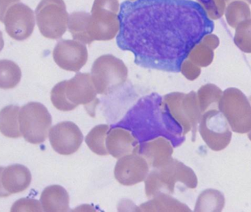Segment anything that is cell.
<instances>
[{
    "mask_svg": "<svg viewBox=\"0 0 251 212\" xmlns=\"http://www.w3.org/2000/svg\"><path fill=\"white\" fill-rule=\"evenodd\" d=\"M119 21L118 47L133 53L136 65L174 73L215 28L201 4L193 0H126L121 4Z\"/></svg>",
    "mask_w": 251,
    "mask_h": 212,
    "instance_id": "obj_1",
    "label": "cell"
},
{
    "mask_svg": "<svg viewBox=\"0 0 251 212\" xmlns=\"http://www.w3.org/2000/svg\"><path fill=\"white\" fill-rule=\"evenodd\" d=\"M162 97L151 94L140 98L119 123L112 127L125 128L131 132L139 144L159 137L166 138L174 148L180 146V142L171 135L163 121L162 114Z\"/></svg>",
    "mask_w": 251,
    "mask_h": 212,
    "instance_id": "obj_2",
    "label": "cell"
},
{
    "mask_svg": "<svg viewBox=\"0 0 251 212\" xmlns=\"http://www.w3.org/2000/svg\"><path fill=\"white\" fill-rule=\"evenodd\" d=\"M162 114L168 132L181 142L185 141V135L191 131L196 141L198 126L202 113L199 107L197 94L174 92L162 97Z\"/></svg>",
    "mask_w": 251,
    "mask_h": 212,
    "instance_id": "obj_3",
    "label": "cell"
},
{
    "mask_svg": "<svg viewBox=\"0 0 251 212\" xmlns=\"http://www.w3.org/2000/svg\"><path fill=\"white\" fill-rule=\"evenodd\" d=\"M97 92L91 73H77L69 80L57 83L51 91V101L60 111L69 112L77 106L84 105L88 114L95 117L98 105Z\"/></svg>",
    "mask_w": 251,
    "mask_h": 212,
    "instance_id": "obj_4",
    "label": "cell"
},
{
    "mask_svg": "<svg viewBox=\"0 0 251 212\" xmlns=\"http://www.w3.org/2000/svg\"><path fill=\"white\" fill-rule=\"evenodd\" d=\"M176 183H181L190 189L198 186V179L193 169L171 159L165 165L155 168L145 180L147 198H152L159 193L173 194Z\"/></svg>",
    "mask_w": 251,
    "mask_h": 212,
    "instance_id": "obj_5",
    "label": "cell"
},
{
    "mask_svg": "<svg viewBox=\"0 0 251 212\" xmlns=\"http://www.w3.org/2000/svg\"><path fill=\"white\" fill-rule=\"evenodd\" d=\"M119 0H94L90 19V35L94 41H107L117 36L120 29Z\"/></svg>",
    "mask_w": 251,
    "mask_h": 212,
    "instance_id": "obj_6",
    "label": "cell"
},
{
    "mask_svg": "<svg viewBox=\"0 0 251 212\" xmlns=\"http://www.w3.org/2000/svg\"><path fill=\"white\" fill-rule=\"evenodd\" d=\"M91 75L97 94L107 95L125 83L128 69L123 60L112 54H104L94 61Z\"/></svg>",
    "mask_w": 251,
    "mask_h": 212,
    "instance_id": "obj_7",
    "label": "cell"
},
{
    "mask_svg": "<svg viewBox=\"0 0 251 212\" xmlns=\"http://www.w3.org/2000/svg\"><path fill=\"white\" fill-rule=\"evenodd\" d=\"M52 118L44 104L29 102L19 112L21 133L26 142L41 144L45 142L51 129Z\"/></svg>",
    "mask_w": 251,
    "mask_h": 212,
    "instance_id": "obj_8",
    "label": "cell"
},
{
    "mask_svg": "<svg viewBox=\"0 0 251 212\" xmlns=\"http://www.w3.org/2000/svg\"><path fill=\"white\" fill-rule=\"evenodd\" d=\"M219 110L233 132L246 134L251 131V104L240 90L235 88L226 90L220 101Z\"/></svg>",
    "mask_w": 251,
    "mask_h": 212,
    "instance_id": "obj_9",
    "label": "cell"
},
{
    "mask_svg": "<svg viewBox=\"0 0 251 212\" xmlns=\"http://www.w3.org/2000/svg\"><path fill=\"white\" fill-rule=\"evenodd\" d=\"M35 12L37 24L43 36L57 40L66 33L69 15L63 0H41Z\"/></svg>",
    "mask_w": 251,
    "mask_h": 212,
    "instance_id": "obj_10",
    "label": "cell"
},
{
    "mask_svg": "<svg viewBox=\"0 0 251 212\" xmlns=\"http://www.w3.org/2000/svg\"><path fill=\"white\" fill-rule=\"evenodd\" d=\"M199 132L207 146L215 151L225 149L232 138V132L226 118L218 110H209L202 115Z\"/></svg>",
    "mask_w": 251,
    "mask_h": 212,
    "instance_id": "obj_11",
    "label": "cell"
},
{
    "mask_svg": "<svg viewBox=\"0 0 251 212\" xmlns=\"http://www.w3.org/2000/svg\"><path fill=\"white\" fill-rule=\"evenodd\" d=\"M3 23L10 38L23 41L30 37L35 29V13L26 4L16 3L7 10Z\"/></svg>",
    "mask_w": 251,
    "mask_h": 212,
    "instance_id": "obj_12",
    "label": "cell"
},
{
    "mask_svg": "<svg viewBox=\"0 0 251 212\" xmlns=\"http://www.w3.org/2000/svg\"><path fill=\"white\" fill-rule=\"evenodd\" d=\"M56 64L63 70L78 72L85 66L88 59L86 46L75 40L59 41L52 52Z\"/></svg>",
    "mask_w": 251,
    "mask_h": 212,
    "instance_id": "obj_13",
    "label": "cell"
},
{
    "mask_svg": "<svg viewBox=\"0 0 251 212\" xmlns=\"http://www.w3.org/2000/svg\"><path fill=\"white\" fill-rule=\"evenodd\" d=\"M49 138L54 151L61 155H71L79 149L84 137L77 125L63 121L50 129Z\"/></svg>",
    "mask_w": 251,
    "mask_h": 212,
    "instance_id": "obj_14",
    "label": "cell"
},
{
    "mask_svg": "<svg viewBox=\"0 0 251 212\" xmlns=\"http://www.w3.org/2000/svg\"><path fill=\"white\" fill-rule=\"evenodd\" d=\"M149 173L147 161L138 154L119 159L114 169L115 178L124 186H132L146 180Z\"/></svg>",
    "mask_w": 251,
    "mask_h": 212,
    "instance_id": "obj_15",
    "label": "cell"
},
{
    "mask_svg": "<svg viewBox=\"0 0 251 212\" xmlns=\"http://www.w3.org/2000/svg\"><path fill=\"white\" fill-rule=\"evenodd\" d=\"M173 153L174 146L170 141L163 137H159L139 144L137 154L147 161L149 167L155 169L167 164L172 159Z\"/></svg>",
    "mask_w": 251,
    "mask_h": 212,
    "instance_id": "obj_16",
    "label": "cell"
},
{
    "mask_svg": "<svg viewBox=\"0 0 251 212\" xmlns=\"http://www.w3.org/2000/svg\"><path fill=\"white\" fill-rule=\"evenodd\" d=\"M106 147L109 154L114 158L120 159L128 154H137L139 142L127 129L112 127L107 132Z\"/></svg>",
    "mask_w": 251,
    "mask_h": 212,
    "instance_id": "obj_17",
    "label": "cell"
},
{
    "mask_svg": "<svg viewBox=\"0 0 251 212\" xmlns=\"http://www.w3.org/2000/svg\"><path fill=\"white\" fill-rule=\"evenodd\" d=\"M31 181L30 170L22 165H11L4 167L1 172V185L8 195L26 190Z\"/></svg>",
    "mask_w": 251,
    "mask_h": 212,
    "instance_id": "obj_18",
    "label": "cell"
},
{
    "mask_svg": "<svg viewBox=\"0 0 251 212\" xmlns=\"http://www.w3.org/2000/svg\"><path fill=\"white\" fill-rule=\"evenodd\" d=\"M41 204L44 212H68L69 195L64 188L60 185H51L43 191Z\"/></svg>",
    "mask_w": 251,
    "mask_h": 212,
    "instance_id": "obj_19",
    "label": "cell"
},
{
    "mask_svg": "<svg viewBox=\"0 0 251 212\" xmlns=\"http://www.w3.org/2000/svg\"><path fill=\"white\" fill-rule=\"evenodd\" d=\"M220 44L219 38L215 35H206L191 50L187 60L199 67H207L213 61L214 50Z\"/></svg>",
    "mask_w": 251,
    "mask_h": 212,
    "instance_id": "obj_20",
    "label": "cell"
},
{
    "mask_svg": "<svg viewBox=\"0 0 251 212\" xmlns=\"http://www.w3.org/2000/svg\"><path fill=\"white\" fill-rule=\"evenodd\" d=\"M91 13L87 12H74L69 15L68 29L75 41L84 44H92L90 35Z\"/></svg>",
    "mask_w": 251,
    "mask_h": 212,
    "instance_id": "obj_21",
    "label": "cell"
},
{
    "mask_svg": "<svg viewBox=\"0 0 251 212\" xmlns=\"http://www.w3.org/2000/svg\"><path fill=\"white\" fill-rule=\"evenodd\" d=\"M142 212H191L184 204L173 198L170 194L159 193L153 199L140 206Z\"/></svg>",
    "mask_w": 251,
    "mask_h": 212,
    "instance_id": "obj_22",
    "label": "cell"
},
{
    "mask_svg": "<svg viewBox=\"0 0 251 212\" xmlns=\"http://www.w3.org/2000/svg\"><path fill=\"white\" fill-rule=\"evenodd\" d=\"M20 107L9 105L0 110V132L10 138H19L22 136L19 126Z\"/></svg>",
    "mask_w": 251,
    "mask_h": 212,
    "instance_id": "obj_23",
    "label": "cell"
},
{
    "mask_svg": "<svg viewBox=\"0 0 251 212\" xmlns=\"http://www.w3.org/2000/svg\"><path fill=\"white\" fill-rule=\"evenodd\" d=\"M223 95V91L213 84H207L201 87L197 96L199 107L202 115L209 110H219V103Z\"/></svg>",
    "mask_w": 251,
    "mask_h": 212,
    "instance_id": "obj_24",
    "label": "cell"
},
{
    "mask_svg": "<svg viewBox=\"0 0 251 212\" xmlns=\"http://www.w3.org/2000/svg\"><path fill=\"white\" fill-rule=\"evenodd\" d=\"M225 206V197L215 189H206L201 192L196 204L195 212H221Z\"/></svg>",
    "mask_w": 251,
    "mask_h": 212,
    "instance_id": "obj_25",
    "label": "cell"
},
{
    "mask_svg": "<svg viewBox=\"0 0 251 212\" xmlns=\"http://www.w3.org/2000/svg\"><path fill=\"white\" fill-rule=\"evenodd\" d=\"M22 79V71L12 60H0V88L8 90L16 88Z\"/></svg>",
    "mask_w": 251,
    "mask_h": 212,
    "instance_id": "obj_26",
    "label": "cell"
},
{
    "mask_svg": "<svg viewBox=\"0 0 251 212\" xmlns=\"http://www.w3.org/2000/svg\"><path fill=\"white\" fill-rule=\"evenodd\" d=\"M110 129L108 125L101 124L91 129L85 138V142L88 148L100 156H107L109 153L106 147V138Z\"/></svg>",
    "mask_w": 251,
    "mask_h": 212,
    "instance_id": "obj_27",
    "label": "cell"
},
{
    "mask_svg": "<svg viewBox=\"0 0 251 212\" xmlns=\"http://www.w3.org/2000/svg\"><path fill=\"white\" fill-rule=\"evenodd\" d=\"M226 17L231 27L237 28L239 24L251 19L250 7L243 1H231L226 10Z\"/></svg>",
    "mask_w": 251,
    "mask_h": 212,
    "instance_id": "obj_28",
    "label": "cell"
},
{
    "mask_svg": "<svg viewBox=\"0 0 251 212\" xmlns=\"http://www.w3.org/2000/svg\"><path fill=\"white\" fill-rule=\"evenodd\" d=\"M234 44L245 53H251V19L239 24L236 28Z\"/></svg>",
    "mask_w": 251,
    "mask_h": 212,
    "instance_id": "obj_29",
    "label": "cell"
},
{
    "mask_svg": "<svg viewBox=\"0 0 251 212\" xmlns=\"http://www.w3.org/2000/svg\"><path fill=\"white\" fill-rule=\"evenodd\" d=\"M42 206L39 201L32 198H22L16 201L10 209L11 212H41Z\"/></svg>",
    "mask_w": 251,
    "mask_h": 212,
    "instance_id": "obj_30",
    "label": "cell"
},
{
    "mask_svg": "<svg viewBox=\"0 0 251 212\" xmlns=\"http://www.w3.org/2000/svg\"><path fill=\"white\" fill-rule=\"evenodd\" d=\"M227 2L228 0H211L210 4L206 10L209 19H221L225 12Z\"/></svg>",
    "mask_w": 251,
    "mask_h": 212,
    "instance_id": "obj_31",
    "label": "cell"
},
{
    "mask_svg": "<svg viewBox=\"0 0 251 212\" xmlns=\"http://www.w3.org/2000/svg\"><path fill=\"white\" fill-rule=\"evenodd\" d=\"M180 72H181V73H182L187 79L190 81H193L197 79V78H199V76H200L201 70L200 67L196 66V65L192 63L190 60L186 59V60L183 62L182 64H181Z\"/></svg>",
    "mask_w": 251,
    "mask_h": 212,
    "instance_id": "obj_32",
    "label": "cell"
},
{
    "mask_svg": "<svg viewBox=\"0 0 251 212\" xmlns=\"http://www.w3.org/2000/svg\"><path fill=\"white\" fill-rule=\"evenodd\" d=\"M21 0H0V22H4V16L7 10Z\"/></svg>",
    "mask_w": 251,
    "mask_h": 212,
    "instance_id": "obj_33",
    "label": "cell"
},
{
    "mask_svg": "<svg viewBox=\"0 0 251 212\" xmlns=\"http://www.w3.org/2000/svg\"><path fill=\"white\" fill-rule=\"evenodd\" d=\"M3 169H4V167H0V198H5V197L9 196L8 194L5 192L4 188H2V185H1V176Z\"/></svg>",
    "mask_w": 251,
    "mask_h": 212,
    "instance_id": "obj_34",
    "label": "cell"
},
{
    "mask_svg": "<svg viewBox=\"0 0 251 212\" xmlns=\"http://www.w3.org/2000/svg\"><path fill=\"white\" fill-rule=\"evenodd\" d=\"M201 4L202 7L204 8V10H206L207 9V7H209V4H210L211 0H197Z\"/></svg>",
    "mask_w": 251,
    "mask_h": 212,
    "instance_id": "obj_35",
    "label": "cell"
},
{
    "mask_svg": "<svg viewBox=\"0 0 251 212\" xmlns=\"http://www.w3.org/2000/svg\"><path fill=\"white\" fill-rule=\"evenodd\" d=\"M4 42L3 39L2 32L0 31V51L4 48Z\"/></svg>",
    "mask_w": 251,
    "mask_h": 212,
    "instance_id": "obj_36",
    "label": "cell"
},
{
    "mask_svg": "<svg viewBox=\"0 0 251 212\" xmlns=\"http://www.w3.org/2000/svg\"><path fill=\"white\" fill-rule=\"evenodd\" d=\"M233 1H237V0H228V2H231ZM240 1H247L249 4H251V0H240Z\"/></svg>",
    "mask_w": 251,
    "mask_h": 212,
    "instance_id": "obj_37",
    "label": "cell"
},
{
    "mask_svg": "<svg viewBox=\"0 0 251 212\" xmlns=\"http://www.w3.org/2000/svg\"><path fill=\"white\" fill-rule=\"evenodd\" d=\"M249 139H250V141H251V131H250V132H249Z\"/></svg>",
    "mask_w": 251,
    "mask_h": 212,
    "instance_id": "obj_38",
    "label": "cell"
},
{
    "mask_svg": "<svg viewBox=\"0 0 251 212\" xmlns=\"http://www.w3.org/2000/svg\"><path fill=\"white\" fill-rule=\"evenodd\" d=\"M129 1H135V0H129Z\"/></svg>",
    "mask_w": 251,
    "mask_h": 212,
    "instance_id": "obj_39",
    "label": "cell"
}]
</instances>
